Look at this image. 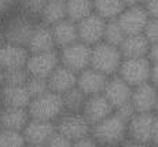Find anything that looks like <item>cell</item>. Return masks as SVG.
<instances>
[{"instance_id": "cell-1", "label": "cell", "mask_w": 158, "mask_h": 147, "mask_svg": "<svg viewBox=\"0 0 158 147\" xmlns=\"http://www.w3.org/2000/svg\"><path fill=\"white\" fill-rule=\"evenodd\" d=\"M89 136L99 147H120L128 140V124L113 113L92 125Z\"/></svg>"}, {"instance_id": "cell-2", "label": "cell", "mask_w": 158, "mask_h": 147, "mask_svg": "<svg viewBox=\"0 0 158 147\" xmlns=\"http://www.w3.org/2000/svg\"><path fill=\"white\" fill-rule=\"evenodd\" d=\"M29 117L33 120L56 122L59 117L65 113L62 103V96L47 91L37 98H33L28 106Z\"/></svg>"}, {"instance_id": "cell-3", "label": "cell", "mask_w": 158, "mask_h": 147, "mask_svg": "<svg viewBox=\"0 0 158 147\" xmlns=\"http://www.w3.org/2000/svg\"><path fill=\"white\" fill-rule=\"evenodd\" d=\"M123 55L120 52V48L110 45L107 43H98L94 47H91V66L92 69L101 72L102 74L114 76L118 73V69L123 62Z\"/></svg>"}, {"instance_id": "cell-4", "label": "cell", "mask_w": 158, "mask_h": 147, "mask_svg": "<svg viewBox=\"0 0 158 147\" xmlns=\"http://www.w3.org/2000/svg\"><path fill=\"white\" fill-rule=\"evenodd\" d=\"M36 23H37L36 19L19 11H15L11 15H8L6 19H3L6 43L26 47Z\"/></svg>"}, {"instance_id": "cell-5", "label": "cell", "mask_w": 158, "mask_h": 147, "mask_svg": "<svg viewBox=\"0 0 158 147\" xmlns=\"http://www.w3.org/2000/svg\"><path fill=\"white\" fill-rule=\"evenodd\" d=\"M151 62L148 58H128L123 59L117 74L132 88L150 81Z\"/></svg>"}, {"instance_id": "cell-6", "label": "cell", "mask_w": 158, "mask_h": 147, "mask_svg": "<svg viewBox=\"0 0 158 147\" xmlns=\"http://www.w3.org/2000/svg\"><path fill=\"white\" fill-rule=\"evenodd\" d=\"M58 52L60 65L70 69L76 74L91 66V47L81 41H76L68 47L60 48Z\"/></svg>"}, {"instance_id": "cell-7", "label": "cell", "mask_w": 158, "mask_h": 147, "mask_svg": "<svg viewBox=\"0 0 158 147\" xmlns=\"http://www.w3.org/2000/svg\"><path fill=\"white\" fill-rule=\"evenodd\" d=\"M56 132L62 133L69 140L76 142L91 135L92 125L81 113H63L55 122Z\"/></svg>"}, {"instance_id": "cell-8", "label": "cell", "mask_w": 158, "mask_h": 147, "mask_svg": "<svg viewBox=\"0 0 158 147\" xmlns=\"http://www.w3.org/2000/svg\"><path fill=\"white\" fill-rule=\"evenodd\" d=\"M59 65V52H58V50H54L48 51V52L29 54L25 69L28 74L32 77L48 78V76Z\"/></svg>"}, {"instance_id": "cell-9", "label": "cell", "mask_w": 158, "mask_h": 147, "mask_svg": "<svg viewBox=\"0 0 158 147\" xmlns=\"http://www.w3.org/2000/svg\"><path fill=\"white\" fill-rule=\"evenodd\" d=\"M148 18L150 17H148L143 4H135L124 8V11L117 18V22L120 23L125 36L140 35V33H143V29Z\"/></svg>"}, {"instance_id": "cell-10", "label": "cell", "mask_w": 158, "mask_h": 147, "mask_svg": "<svg viewBox=\"0 0 158 147\" xmlns=\"http://www.w3.org/2000/svg\"><path fill=\"white\" fill-rule=\"evenodd\" d=\"M154 118V113H138L133 116L128 122V140L150 146Z\"/></svg>"}, {"instance_id": "cell-11", "label": "cell", "mask_w": 158, "mask_h": 147, "mask_svg": "<svg viewBox=\"0 0 158 147\" xmlns=\"http://www.w3.org/2000/svg\"><path fill=\"white\" fill-rule=\"evenodd\" d=\"M106 21L98 17L96 14H91L87 18L77 22V33L78 41L94 47L95 44L103 40V32H105Z\"/></svg>"}, {"instance_id": "cell-12", "label": "cell", "mask_w": 158, "mask_h": 147, "mask_svg": "<svg viewBox=\"0 0 158 147\" xmlns=\"http://www.w3.org/2000/svg\"><path fill=\"white\" fill-rule=\"evenodd\" d=\"M158 99V88L150 81L132 88L131 103L136 113H154Z\"/></svg>"}, {"instance_id": "cell-13", "label": "cell", "mask_w": 158, "mask_h": 147, "mask_svg": "<svg viewBox=\"0 0 158 147\" xmlns=\"http://www.w3.org/2000/svg\"><path fill=\"white\" fill-rule=\"evenodd\" d=\"M103 96L109 100L113 109H117L121 105L131 102V95H132V87L128 85L118 74L107 77L105 90H103Z\"/></svg>"}, {"instance_id": "cell-14", "label": "cell", "mask_w": 158, "mask_h": 147, "mask_svg": "<svg viewBox=\"0 0 158 147\" xmlns=\"http://www.w3.org/2000/svg\"><path fill=\"white\" fill-rule=\"evenodd\" d=\"M55 122L40 121L30 118L26 127L23 128L22 135L25 137L26 145L32 146H45L50 137L55 133Z\"/></svg>"}, {"instance_id": "cell-15", "label": "cell", "mask_w": 158, "mask_h": 147, "mask_svg": "<svg viewBox=\"0 0 158 147\" xmlns=\"http://www.w3.org/2000/svg\"><path fill=\"white\" fill-rule=\"evenodd\" d=\"M113 113H114L113 106L103 96V94H99V95H92V96H87L81 114L87 118V121L91 125H95L98 122L103 121L105 118H107Z\"/></svg>"}, {"instance_id": "cell-16", "label": "cell", "mask_w": 158, "mask_h": 147, "mask_svg": "<svg viewBox=\"0 0 158 147\" xmlns=\"http://www.w3.org/2000/svg\"><path fill=\"white\" fill-rule=\"evenodd\" d=\"M29 58V51L26 47L4 43L0 47V67L3 70H13L25 67Z\"/></svg>"}, {"instance_id": "cell-17", "label": "cell", "mask_w": 158, "mask_h": 147, "mask_svg": "<svg viewBox=\"0 0 158 147\" xmlns=\"http://www.w3.org/2000/svg\"><path fill=\"white\" fill-rule=\"evenodd\" d=\"M106 81H107V76L102 74L101 72L92 67H88L77 74L76 87L85 96H92V95H99L103 92Z\"/></svg>"}, {"instance_id": "cell-18", "label": "cell", "mask_w": 158, "mask_h": 147, "mask_svg": "<svg viewBox=\"0 0 158 147\" xmlns=\"http://www.w3.org/2000/svg\"><path fill=\"white\" fill-rule=\"evenodd\" d=\"M47 84H48V91L62 96V95L66 94L68 91L76 88V84H77V74H76L74 72H72L70 69H68V67L59 65L48 76Z\"/></svg>"}, {"instance_id": "cell-19", "label": "cell", "mask_w": 158, "mask_h": 147, "mask_svg": "<svg viewBox=\"0 0 158 147\" xmlns=\"http://www.w3.org/2000/svg\"><path fill=\"white\" fill-rule=\"evenodd\" d=\"M29 54H39V52H48V51L56 50L55 43H54L52 32H51L50 26H45L43 23L37 22L33 29L30 39L28 41Z\"/></svg>"}, {"instance_id": "cell-20", "label": "cell", "mask_w": 158, "mask_h": 147, "mask_svg": "<svg viewBox=\"0 0 158 147\" xmlns=\"http://www.w3.org/2000/svg\"><path fill=\"white\" fill-rule=\"evenodd\" d=\"M30 100H32V98L25 87L3 85L0 88V107L28 109Z\"/></svg>"}, {"instance_id": "cell-21", "label": "cell", "mask_w": 158, "mask_h": 147, "mask_svg": "<svg viewBox=\"0 0 158 147\" xmlns=\"http://www.w3.org/2000/svg\"><path fill=\"white\" fill-rule=\"evenodd\" d=\"M30 117L28 109H14V107H0V128L22 132L29 122Z\"/></svg>"}, {"instance_id": "cell-22", "label": "cell", "mask_w": 158, "mask_h": 147, "mask_svg": "<svg viewBox=\"0 0 158 147\" xmlns=\"http://www.w3.org/2000/svg\"><path fill=\"white\" fill-rule=\"evenodd\" d=\"M51 32H52V37L56 50L65 48L68 45L73 44V43L78 41L77 23L68 19V18H65L60 22L51 26Z\"/></svg>"}, {"instance_id": "cell-23", "label": "cell", "mask_w": 158, "mask_h": 147, "mask_svg": "<svg viewBox=\"0 0 158 147\" xmlns=\"http://www.w3.org/2000/svg\"><path fill=\"white\" fill-rule=\"evenodd\" d=\"M120 52L123 55L124 59L128 58H147L148 48H150V43L146 40L143 35H131L124 39L121 43Z\"/></svg>"}, {"instance_id": "cell-24", "label": "cell", "mask_w": 158, "mask_h": 147, "mask_svg": "<svg viewBox=\"0 0 158 147\" xmlns=\"http://www.w3.org/2000/svg\"><path fill=\"white\" fill-rule=\"evenodd\" d=\"M66 18V7L63 0H47L43 11L40 13L37 22L45 26H54Z\"/></svg>"}, {"instance_id": "cell-25", "label": "cell", "mask_w": 158, "mask_h": 147, "mask_svg": "<svg viewBox=\"0 0 158 147\" xmlns=\"http://www.w3.org/2000/svg\"><path fill=\"white\" fill-rule=\"evenodd\" d=\"M94 14L105 21H113L120 17V14L127 7L121 0H92Z\"/></svg>"}, {"instance_id": "cell-26", "label": "cell", "mask_w": 158, "mask_h": 147, "mask_svg": "<svg viewBox=\"0 0 158 147\" xmlns=\"http://www.w3.org/2000/svg\"><path fill=\"white\" fill-rule=\"evenodd\" d=\"M66 18L73 22H80L94 13L92 0H65Z\"/></svg>"}, {"instance_id": "cell-27", "label": "cell", "mask_w": 158, "mask_h": 147, "mask_svg": "<svg viewBox=\"0 0 158 147\" xmlns=\"http://www.w3.org/2000/svg\"><path fill=\"white\" fill-rule=\"evenodd\" d=\"M85 100L87 96L77 87L62 95V103L65 113H81Z\"/></svg>"}, {"instance_id": "cell-28", "label": "cell", "mask_w": 158, "mask_h": 147, "mask_svg": "<svg viewBox=\"0 0 158 147\" xmlns=\"http://www.w3.org/2000/svg\"><path fill=\"white\" fill-rule=\"evenodd\" d=\"M125 37H127L125 33L121 29L117 19L106 21L105 32H103V40H102L103 43H107V44L114 45V47H120Z\"/></svg>"}, {"instance_id": "cell-29", "label": "cell", "mask_w": 158, "mask_h": 147, "mask_svg": "<svg viewBox=\"0 0 158 147\" xmlns=\"http://www.w3.org/2000/svg\"><path fill=\"white\" fill-rule=\"evenodd\" d=\"M47 0H18L17 2V11L28 15L37 21L40 13L43 11Z\"/></svg>"}, {"instance_id": "cell-30", "label": "cell", "mask_w": 158, "mask_h": 147, "mask_svg": "<svg viewBox=\"0 0 158 147\" xmlns=\"http://www.w3.org/2000/svg\"><path fill=\"white\" fill-rule=\"evenodd\" d=\"M26 142L22 132L0 128V147H25Z\"/></svg>"}, {"instance_id": "cell-31", "label": "cell", "mask_w": 158, "mask_h": 147, "mask_svg": "<svg viewBox=\"0 0 158 147\" xmlns=\"http://www.w3.org/2000/svg\"><path fill=\"white\" fill-rule=\"evenodd\" d=\"M29 78V74L25 67L21 69H13L4 72V85L11 87H25L26 81Z\"/></svg>"}, {"instance_id": "cell-32", "label": "cell", "mask_w": 158, "mask_h": 147, "mask_svg": "<svg viewBox=\"0 0 158 147\" xmlns=\"http://www.w3.org/2000/svg\"><path fill=\"white\" fill-rule=\"evenodd\" d=\"M25 88L28 90V92L30 95V98H37L40 95L45 94L48 91V84H47V78H40V77H32L29 76L28 81L25 84Z\"/></svg>"}, {"instance_id": "cell-33", "label": "cell", "mask_w": 158, "mask_h": 147, "mask_svg": "<svg viewBox=\"0 0 158 147\" xmlns=\"http://www.w3.org/2000/svg\"><path fill=\"white\" fill-rule=\"evenodd\" d=\"M142 35L144 36L146 40L150 43V44L158 43V19L157 18H148Z\"/></svg>"}, {"instance_id": "cell-34", "label": "cell", "mask_w": 158, "mask_h": 147, "mask_svg": "<svg viewBox=\"0 0 158 147\" xmlns=\"http://www.w3.org/2000/svg\"><path fill=\"white\" fill-rule=\"evenodd\" d=\"M114 114L118 116L121 120H124V121L127 122V124H128V122L133 118V116L138 114V113L135 111V109H133L132 103L128 102V103H125V105H121L120 107L114 109Z\"/></svg>"}, {"instance_id": "cell-35", "label": "cell", "mask_w": 158, "mask_h": 147, "mask_svg": "<svg viewBox=\"0 0 158 147\" xmlns=\"http://www.w3.org/2000/svg\"><path fill=\"white\" fill-rule=\"evenodd\" d=\"M72 145H73L72 140H69L66 136H63L62 133L55 131V133L50 137V140L44 147H72Z\"/></svg>"}, {"instance_id": "cell-36", "label": "cell", "mask_w": 158, "mask_h": 147, "mask_svg": "<svg viewBox=\"0 0 158 147\" xmlns=\"http://www.w3.org/2000/svg\"><path fill=\"white\" fill-rule=\"evenodd\" d=\"M17 2L18 0H0V19H6L17 11Z\"/></svg>"}, {"instance_id": "cell-37", "label": "cell", "mask_w": 158, "mask_h": 147, "mask_svg": "<svg viewBox=\"0 0 158 147\" xmlns=\"http://www.w3.org/2000/svg\"><path fill=\"white\" fill-rule=\"evenodd\" d=\"M142 4H143V7L147 11L148 17L158 19V0H146Z\"/></svg>"}, {"instance_id": "cell-38", "label": "cell", "mask_w": 158, "mask_h": 147, "mask_svg": "<svg viewBox=\"0 0 158 147\" xmlns=\"http://www.w3.org/2000/svg\"><path fill=\"white\" fill-rule=\"evenodd\" d=\"M72 147H99V146L96 145L95 140H94L91 136H87V137H83V139H80V140L73 142Z\"/></svg>"}, {"instance_id": "cell-39", "label": "cell", "mask_w": 158, "mask_h": 147, "mask_svg": "<svg viewBox=\"0 0 158 147\" xmlns=\"http://www.w3.org/2000/svg\"><path fill=\"white\" fill-rule=\"evenodd\" d=\"M147 58H148V61H150L151 63L158 62V43H153V44H150Z\"/></svg>"}, {"instance_id": "cell-40", "label": "cell", "mask_w": 158, "mask_h": 147, "mask_svg": "<svg viewBox=\"0 0 158 147\" xmlns=\"http://www.w3.org/2000/svg\"><path fill=\"white\" fill-rule=\"evenodd\" d=\"M150 82L154 85V87L158 88V62H153V63H151Z\"/></svg>"}, {"instance_id": "cell-41", "label": "cell", "mask_w": 158, "mask_h": 147, "mask_svg": "<svg viewBox=\"0 0 158 147\" xmlns=\"http://www.w3.org/2000/svg\"><path fill=\"white\" fill-rule=\"evenodd\" d=\"M151 145H158V116L156 114L153 124V132H151Z\"/></svg>"}, {"instance_id": "cell-42", "label": "cell", "mask_w": 158, "mask_h": 147, "mask_svg": "<svg viewBox=\"0 0 158 147\" xmlns=\"http://www.w3.org/2000/svg\"><path fill=\"white\" fill-rule=\"evenodd\" d=\"M120 147H150L148 145H142V143H135V142H131V140H127L124 145H121Z\"/></svg>"}, {"instance_id": "cell-43", "label": "cell", "mask_w": 158, "mask_h": 147, "mask_svg": "<svg viewBox=\"0 0 158 147\" xmlns=\"http://www.w3.org/2000/svg\"><path fill=\"white\" fill-rule=\"evenodd\" d=\"M6 43V36H4V26H3V21L0 19V47Z\"/></svg>"}, {"instance_id": "cell-44", "label": "cell", "mask_w": 158, "mask_h": 147, "mask_svg": "<svg viewBox=\"0 0 158 147\" xmlns=\"http://www.w3.org/2000/svg\"><path fill=\"white\" fill-rule=\"evenodd\" d=\"M124 4L128 7V6H135V4H142L140 0H121Z\"/></svg>"}, {"instance_id": "cell-45", "label": "cell", "mask_w": 158, "mask_h": 147, "mask_svg": "<svg viewBox=\"0 0 158 147\" xmlns=\"http://www.w3.org/2000/svg\"><path fill=\"white\" fill-rule=\"evenodd\" d=\"M4 85V70L0 67V88Z\"/></svg>"}, {"instance_id": "cell-46", "label": "cell", "mask_w": 158, "mask_h": 147, "mask_svg": "<svg viewBox=\"0 0 158 147\" xmlns=\"http://www.w3.org/2000/svg\"><path fill=\"white\" fill-rule=\"evenodd\" d=\"M154 114L158 116V99H157V105H156V110H154Z\"/></svg>"}, {"instance_id": "cell-47", "label": "cell", "mask_w": 158, "mask_h": 147, "mask_svg": "<svg viewBox=\"0 0 158 147\" xmlns=\"http://www.w3.org/2000/svg\"><path fill=\"white\" fill-rule=\"evenodd\" d=\"M25 147H44V146H32V145H26Z\"/></svg>"}, {"instance_id": "cell-48", "label": "cell", "mask_w": 158, "mask_h": 147, "mask_svg": "<svg viewBox=\"0 0 158 147\" xmlns=\"http://www.w3.org/2000/svg\"><path fill=\"white\" fill-rule=\"evenodd\" d=\"M150 147H158V145H151Z\"/></svg>"}, {"instance_id": "cell-49", "label": "cell", "mask_w": 158, "mask_h": 147, "mask_svg": "<svg viewBox=\"0 0 158 147\" xmlns=\"http://www.w3.org/2000/svg\"><path fill=\"white\" fill-rule=\"evenodd\" d=\"M140 2H142V3H143V2H146V0H140Z\"/></svg>"}, {"instance_id": "cell-50", "label": "cell", "mask_w": 158, "mask_h": 147, "mask_svg": "<svg viewBox=\"0 0 158 147\" xmlns=\"http://www.w3.org/2000/svg\"><path fill=\"white\" fill-rule=\"evenodd\" d=\"M63 2H65V0H63Z\"/></svg>"}]
</instances>
